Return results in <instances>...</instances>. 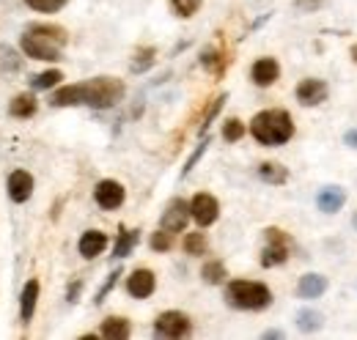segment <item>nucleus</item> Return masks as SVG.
Here are the masks:
<instances>
[{
    "mask_svg": "<svg viewBox=\"0 0 357 340\" xmlns=\"http://www.w3.org/2000/svg\"><path fill=\"white\" fill-rule=\"evenodd\" d=\"M127 88L119 77H93L86 83L63 85L50 96L52 107H77V105H89L93 110H110L124 99Z\"/></svg>",
    "mask_w": 357,
    "mask_h": 340,
    "instance_id": "1",
    "label": "nucleus"
},
{
    "mask_svg": "<svg viewBox=\"0 0 357 340\" xmlns=\"http://www.w3.org/2000/svg\"><path fill=\"white\" fill-rule=\"evenodd\" d=\"M69 42V33L61 25H50V22H33L22 31L20 47L28 58L33 61H61L63 58V47Z\"/></svg>",
    "mask_w": 357,
    "mask_h": 340,
    "instance_id": "2",
    "label": "nucleus"
},
{
    "mask_svg": "<svg viewBox=\"0 0 357 340\" xmlns=\"http://www.w3.org/2000/svg\"><path fill=\"white\" fill-rule=\"evenodd\" d=\"M250 134H253L256 143L269 146V148L286 146L294 137V118H291L289 110H278V107L261 110L250 121Z\"/></svg>",
    "mask_w": 357,
    "mask_h": 340,
    "instance_id": "3",
    "label": "nucleus"
},
{
    "mask_svg": "<svg viewBox=\"0 0 357 340\" xmlns=\"http://www.w3.org/2000/svg\"><path fill=\"white\" fill-rule=\"evenodd\" d=\"M225 302L236 310H267L272 304V291L259 280H231L225 286Z\"/></svg>",
    "mask_w": 357,
    "mask_h": 340,
    "instance_id": "4",
    "label": "nucleus"
},
{
    "mask_svg": "<svg viewBox=\"0 0 357 340\" xmlns=\"http://www.w3.org/2000/svg\"><path fill=\"white\" fill-rule=\"evenodd\" d=\"M291 236L280 228H267L264 231V250H261V266L272 269V266H280L289 261L291 255Z\"/></svg>",
    "mask_w": 357,
    "mask_h": 340,
    "instance_id": "5",
    "label": "nucleus"
},
{
    "mask_svg": "<svg viewBox=\"0 0 357 340\" xmlns=\"http://www.w3.org/2000/svg\"><path fill=\"white\" fill-rule=\"evenodd\" d=\"M192 332V321L181 310H165L154 321V335L157 338H184Z\"/></svg>",
    "mask_w": 357,
    "mask_h": 340,
    "instance_id": "6",
    "label": "nucleus"
},
{
    "mask_svg": "<svg viewBox=\"0 0 357 340\" xmlns=\"http://www.w3.org/2000/svg\"><path fill=\"white\" fill-rule=\"evenodd\" d=\"M93 201H96L99 209L116 212V209L124 206L127 190H124V184H119V181H113V178H102V181L93 187Z\"/></svg>",
    "mask_w": 357,
    "mask_h": 340,
    "instance_id": "7",
    "label": "nucleus"
},
{
    "mask_svg": "<svg viewBox=\"0 0 357 340\" xmlns=\"http://www.w3.org/2000/svg\"><path fill=\"white\" fill-rule=\"evenodd\" d=\"M190 217H192L201 228L215 225L218 217H220V203H218V198L209 195V192H198V195L190 201Z\"/></svg>",
    "mask_w": 357,
    "mask_h": 340,
    "instance_id": "8",
    "label": "nucleus"
},
{
    "mask_svg": "<svg viewBox=\"0 0 357 340\" xmlns=\"http://www.w3.org/2000/svg\"><path fill=\"white\" fill-rule=\"evenodd\" d=\"M327 93H330V88L319 77H305L294 88V96H297V102L303 107H319L321 102H327Z\"/></svg>",
    "mask_w": 357,
    "mask_h": 340,
    "instance_id": "9",
    "label": "nucleus"
},
{
    "mask_svg": "<svg viewBox=\"0 0 357 340\" xmlns=\"http://www.w3.org/2000/svg\"><path fill=\"white\" fill-rule=\"evenodd\" d=\"M187 222H190V203L184 198H174L160 217V228H165L171 233H181L187 228Z\"/></svg>",
    "mask_w": 357,
    "mask_h": 340,
    "instance_id": "10",
    "label": "nucleus"
},
{
    "mask_svg": "<svg viewBox=\"0 0 357 340\" xmlns=\"http://www.w3.org/2000/svg\"><path fill=\"white\" fill-rule=\"evenodd\" d=\"M157 288V277L151 269H135L127 277V294L132 299H149Z\"/></svg>",
    "mask_w": 357,
    "mask_h": 340,
    "instance_id": "11",
    "label": "nucleus"
},
{
    "mask_svg": "<svg viewBox=\"0 0 357 340\" xmlns=\"http://www.w3.org/2000/svg\"><path fill=\"white\" fill-rule=\"evenodd\" d=\"M6 187H8V198L14 203H25L33 195V176L28 170H14L8 176V184Z\"/></svg>",
    "mask_w": 357,
    "mask_h": 340,
    "instance_id": "12",
    "label": "nucleus"
},
{
    "mask_svg": "<svg viewBox=\"0 0 357 340\" xmlns=\"http://www.w3.org/2000/svg\"><path fill=\"white\" fill-rule=\"evenodd\" d=\"M278 77H280V63L275 58H259L250 66V80L259 88H269L272 83H278Z\"/></svg>",
    "mask_w": 357,
    "mask_h": 340,
    "instance_id": "13",
    "label": "nucleus"
},
{
    "mask_svg": "<svg viewBox=\"0 0 357 340\" xmlns=\"http://www.w3.org/2000/svg\"><path fill=\"white\" fill-rule=\"evenodd\" d=\"M344 203H347V190H341L335 184L321 187L319 195H316V206H319V212L324 214H338L344 209Z\"/></svg>",
    "mask_w": 357,
    "mask_h": 340,
    "instance_id": "14",
    "label": "nucleus"
},
{
    "mask_svg": "<svg viewBox=\"0 0 357 340\" xmlns=\"http://www.w3.org/2000/svg\"><path fill=\"white\" fill-rule=\"evenodd\" d=\"M228 63H231V58H228V52H225L223 47H206L204 52H201V66L209 72V75H215V77H223V72L228 69Z\"/></svg>",
    "mask_w": 357,
    "mask_h": 340,
    "instance_id": "15",
    "label": "nucleus"
},
{
    "mask_svg": "<svg viewBox=\"0 0 357 340\" xmlns=\"http://www.w3.org/2000/svg\"><path fill=\"white\" fill-rule=\"evenodd\" d=\"M327 288H330V283H327V277L319 275V272L303 275L300 283H297V294H300V299H319Z\"/></svg>",
    "mask_w": 357,
    "mask_h": 340,
    "instance_id": "16",
    "label": "nucleus"
},
{
    "mask_svg": "<svg viewBox=\"0 0 357 340\" xmlns=\"http://www.w3.org/2000/svg\"><path fill=\"white\" fill-rule=\"evenodd\" d=\"M105 247H107V233L105 231H86L83 236H80V242H77V250L83 258H96V255L105 253Z\"/></svg>",
    "mask_w": 357,
    "mask_h": 340,
    "instance_id": "17",
    "label": "nucleus"
},
{
    "mask_svg": "<svg viewBox=\"0 0 357 340\" xmlns=\"http://www.w3.org/2000/svg\"><path fill=\"white\" fill-rule=\"evenodd\" d=\"M99 335L107 340H127L132 335V324L124 316H107L99 327Z\"/></svg>",
    "mask_w": 357,
    "mask_h": 340,
    "instance_id": "18",
    "label": "nucleus"
},
{
    "mask_svg": "<svg viewBox=\"0 0 357 340\" xmlns=\"http://www.w3.org/2000/svg\"><path fill=\"white\" fill-rule=\"evenodd\" d=\"M36 302H39V280H28L20 297V318L22 324H31L33 313H36Z\"/></svg>",
    "mask_w": 357,
    "mask_h": 340,
    "instance_id": "19",
    "label": "nucleus"
},
{
    "mask_svg": "<svg viewBox=\"0 0 357 340\" xmlns=\"http://www.w3.org/2000/svg\"><path fill=\"white\" fill-rule=\"evenodd\" d=\"M259 178L267 181V184L280 187V184L289 181V168L280 165V162H261V165H259Z\"/></svg>",
    "mask_w": 357,
    "mask_h": 340,
    "instance_id": "20",
    "label": "nucleus"
},
{
    "mask_svg": "<svg viewBox=\"0 0 357 340\" xmlns=\"http://www.w3.org/2000/svg\"><path fill=\"white\" fill-rule=\"evenodd\" d=\"M36 96L33 93H20L11 105H8V113L14 116V118H31V116H36Z\"/></svg>",
    "mask_w": 357,
    "mask_h": 340,
    "instance_id": "21",
    "label": "nucleus"
},
{
    "mask_svg": "<svg viewBox=\"0 0 357 340\" xmlns=\"http://www.w3.org/2000/svg\"><path fill=\"white\" fill-rule=\"evenodd\" d=\"M137 239H140V231L137 228H121V233H119V239H116V247H113V258H127V255L135 250V245H137Z\"/></svg>",
    "mask_w": 357,
    "mask_h": 340,
    "instance_id": "22",
    "label": "nucleus"
},
{
    "mask_svg": "<svg viewBox=\"0 0 357 340\" xmlns=\"http://www.w3.org/2000/svg\"><path fill=\"white\" fill-rule=\"evenodd\" d=\"M181 247H184V253L187 255H206L209 250V239H206V233H201V231H192V233H184V242H181Z\"/></svg>",
    "mask_w": 357,
    "mask_h": 340,
    "instance_id": "23",
    "label": "nucleus"
},
{
    "mask_svg": "<svg viewBox=\"0 0 357 340\" xmlns=\"http://www.w3.org/2000/svg\"><path fill=\"white\" fill-rule=\"evenodd\" d=\"M154 58H157V49H154V47H140V49L135 52L132 63H130V72H132V75L149 72V69L154 66Z\"/></svg>",
    "mask_w": 357,
    "mask_h": 340,
    "instance_id": "24",
    "label": "nucleus"
},
{
    "mask_svg": "<svg viewBox=\"0 0 357 340\" xmlns=\"http://www.w3.org/2000/svg\"><path fill=\"white\" fill-rule=\"evenodd\" d=\"M201 277H204V283H206V286H220L225 277H228L225 263L223 261H206V263H204V269H201Z\"/></svg>",
    "mask_w": 357,
    "mask_h": 340,
    "instance_id": "25",
    "label": "nucleus"
},
{
    "mask_svg": "<svg viewBox=\"0 0 357 340\" xmlns=\"http://www.w3.org/2000/svg\"><path fill=\"white\" fill-rule=\"evenodd\" d=\"M61 80H63V75H61L58 69H47L42 75H33V77H31V88H33V91H47V88L58 85Z\"/></svg>",
    "mask_w": 357,
    "mask_h": 340,
    "instance_id": "26",
    "label": "nucleus"
},
{
    "mask_svg": "<svg viewBox=\"0 0 357 340\" xmlns=\"http://www.w3.org/2000/svg\"><path fill=\"white\" fill-rule=\"evenodd\" d=\"M321 324H324V316L316 313V310H303V313L297 316V327H300L303 332H316V330H321Z\"/></svg>",
    "mask_w": 357,
    "mask_h": 340,
    "instance_id": "27",
    "label": "nucleus"
},
{
    "mask_svg": "<svg viewBox=\"0 0 357 340\" xmlns=\"http://www.w3.org/2000/svg\"><path fill=\"white\" fill-rule=\"evenodd\" d=\"M149 245H151V250H154V253H168V250L174 247V233H171V231H165V228H160L157 233H151Z\"/></svg>",
    "mask_w": 357,
    "mask_h": 340,
    "instance_id": "28",
    "label": "nucleus"
},
{
    "mask_svg": "<svg viewBox=\"0 0 357 340\" xmlns=\"http://www.w3.org/2000/svg\"><path fill=\"white\" fill-rule=\"evenodd\" d=\"M201 3H204V0H171V8H174L176 17L187 20V17H192V14L201 8Z\"/></svg>",
    "mask_w": 357,
    "mask_h": 340,
    "instance_id": "29",
    "label": "nucleus"
},
{
    "mask_svg": "<svg viewBox=\"0 0 357 340\" xmlns=\"http://www.w3.org/2000/svg\"><path fill=\"white\" fill-rule=\"evenodd\" d=\"M225 99H228V93H220L218 99H212V105H209V110H206V116H204V121H201V134L212 127V121H215V118H218V113L223 110Z\"/></svg>",
    "mask_w": 357,
    "mask_h": 340,
    "instance_id": "30",
    "label": "nucleus"
},
{
    "mask_svg": "<svg viewBox=\"0 0 357 340\" xmlns=\"http://www.w3.org/2000/svg\"><path fill=\"white\" fill-rule=\"evenodd\" d=\"M245 132H248V129H245V124H242L239 118H228V121L223 124V137L228 140V143L242 140V137H245Z\"/></svg>",
    "mask_w": 357,
    "mask_h": 340,
    "instance_id": "31",
    "label": "nucleus"
},
{
    "mask_svg": "<svg viewBox=\"0 0 357 340\" xmlns=\"http://www.w3.org/2000/svg\"><path fill=\"white\" fill-rule=\"evenodd\" d=\"M33 11H42V14H55V11H61L69 0H25Z\"/></svg>",
    "mask_w": 357,
    "mask_h": 340,
    "instance_id": "32",
    "label": "nucleus"
},
{
    "mask_svg": "<svg viewBox=\"0 0 357 340\" xmlns=\"http://www.w3.org/2000/svg\"><path fill=\"white\" fill-rule=\"evenodd\" d=\"M119 277H121V269H116V272H110V275H107L105 286H102V288L96 291V299H93V304H102V302H105V297H107V294L113 291V286L119 283Z\"/></svg>",
    "mask_w": 357,
    "mask_h": 340,
    "instance_id": "33",
    "label": "nucleus"
},
{
    "mask_svg": "<svg viewBox=\"0 0 357 340\" xmlns=\"http://www.w3.org/2000/svg\"><path fill=\"white\" fill-rule=\"evenodd\" d=\"M206 146H209V140H201V143H198V148H195V151L190 154V160H187V162H184V168H181V178H184V176H190V170H192L195 165H198V160L204 157Z\"/></svg>",
    "mask_w": 357,
    "mask_h": 340,
    "instance_id": "34",
    "label": "nucleus"
},
{
    "mask_svg": "<svg viewBox=\"0 0 357 340\" xmlns=\"http://www.w3.org/2000/svg\"><path fill=\"white\" fill-rule=\"evenodd\" d=\"M344 143H347L349 148H355V151H357V129H347V134H344Z\"/></svg>",
    "mask_w": 357,
    "mask_h": 340,
    "instance_id": "35",
    "label": "nucleus"
},
{
    "mask_svg": "<svg viewBox=\"0 0 357 340\" xmlns=\"http://www.w3.org/2000/svg\"><path fill=\"white\" fill-rule=\"evenodd\" d=\"M80 288H83V283H80V280H77V283H72V286H69V294H66V299H69V302H77Z\"/></svg>",
    "mask_w": 357,
    "mask_h": 340,
    "instance_id": "36",
    "label": "nucleus"
},
{
    "mask_svg": "<svg viewBox=\"0 0 357 340\" xmlns=\"http://www.w3.org/2000/svg\"><path fill=\"white\" fill-rule=\"evenodd\" d=\"M264 338H283V332H280V330H269Z\"/></svg>",
    "mask_w": 357,
    "mask_h": 340,
    "instance_id": "37",
    "label": "nucleus"
},
{
    "mask_svg": "<svg viewBox=\"0 0 357 340\" xmlns=\"http://www.w3.org/2000/svg\"><path fill=\"white\" fill-rule=\"evenodd\" d=\"M349 58H352V61L357 63V44H352V49H349Z\"/></svg>",
    "mask_w": 357,
    "mask_h": 340,
    "instance_id": "38",
    "label": "nucleus"
},
{
    "mask_svg": "<svg viewBox=\"0 0 357 340\" xmlns=\"http://www.w3.org/2000/svg\"><path fill=\"white\" fill-rule=\"evenodd\" d=\"M352 225H355V228H357V212H355V219H352Z\"/></svg>",
    "mask_w": 357,
    "mask_h": 340,
    "instance_id": "39",
    "label": "nucleus"
}]
</instances>
